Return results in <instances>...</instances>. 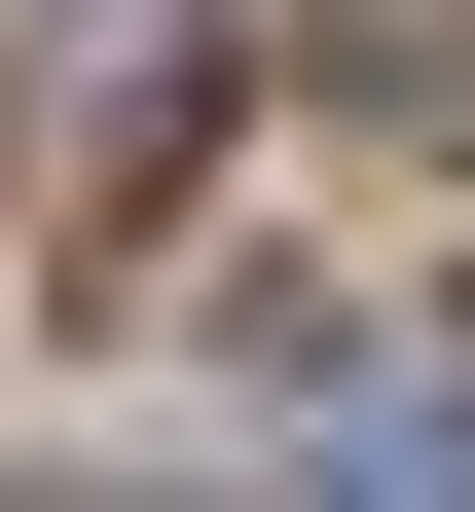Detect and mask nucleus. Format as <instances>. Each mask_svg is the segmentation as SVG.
Here are the masks:
<instances>
[]
</instances>
